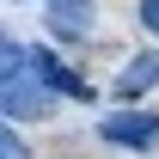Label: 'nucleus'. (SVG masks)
<instances>
[{
  "label": "nucleus",
  "mask_w": 159,
  "mask_h": 159,
  "mask_svg": "<svg viewBox=\"0 0 159 159\" xmlns=\"http://www.w3.org/2000/svg\"><path fill=\"white\" fill-rule=\"evenodd\" d=\"M0 110H12V116H43L49 110V80L37 74V61H25L19 74L0 80Z\"/></svg>",
  "instance_id": "f257e3e1"
},
{
  "label": "nucleus",
  "mask_w": 159,
  "mask_h": 159,
  "mask_svg": "<svg viewBox=\"0 0 159 159\" xmlns=\"http://www.w3.org/2000/svg\"><path fill=\"white\" fill-rule=\"evenodd\" d=\"M110 147H129V153H147V147H159V116L153 110H116V116H104L98 129Z\"/></svg>",
  "instance_id": "f03ea898"
},
{
  "label": "nucleus",
  "mask_w": 159,
  "mask_h": 159,
  "mask_svg": "<svg viewBox=\"0 0 159 159\" xmlns=\"http://www.w3.org/2000/svg\"><path fill=\"white\" fill-rule=\"evenodd\" d=\"M147 86H159V55H135V61L116 74V92H122V98H141Z\"/></svg>",
  "instance_id": "7ed1b4c3"
},
{
  "label": "nucleus",
  "mask_w": 159,
  "mask_h": 159,
  "mask_svg": "<svg viewBox=\"0 0 159 159\" xmlns=\"http://www.w3.org/2000/svg\"><path fill=\"white\" fill-rule=\"evenodd\" d=\"M25 61H31V55H25L19 43H12V37H0V80H6V74H19Z\"/></svg>",
  "instance_id": "20e7f679"
},
{
  "label": "nucleus",
  "mask_w": 159,
  "mask_h": 159,
  "mask_svg": "<svg viewBox=\"0 0 159 159\" xmlns=\"http://www.w3.org/2000/svg\"><path fill=\"white\" fill-rule=\"evenodd\" d=\"M0 159H31V147H25V141L12 135L6 122H0Z\"/></svg>",
  "instance_id": "39448f33"
},
{
  "label": "nucleus",
  "mask_w": 159,
  "mask_h": 159,
  "mask_svg": "<svg viewBox=\"0 0 159 159\" xmlns=\"http://www.w3.org/2000/svg\"><path fill=\"white\" fill-rule=\"evenodd\" d=\"M141 25H147V31H159V0H141Z\"/></svg>",
  "instance_id": "423d86ee"
}]
</instances>
